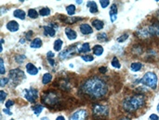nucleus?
Listing matches in <instances>:
<instances>
[{"label":"nucleus","instance_id":"1","mask_svg":"<svg viewBox=\"0 0 159 120\" xmlns=\"http://www.w3.org/2000/svg\"><path fill=\"white\" fill-rule=\"evenodd\" d=\"M82 92L95 99L104 97L108 93V87L104 81L98 77H93L87 80L82 84Z\"/></svg>","mask_w":159,"mask_h":120},{"label":"nucleus","instance_id":"2","mask_svg":"<svg viewBox=\"0 0 159 120\" xmlns=\"http://www.w3.org/2000/svg\"><path fill=\"white\" fill-rule=\"evenodd\" d=\"M145 104V98L142 94H136L130 97L126 98L123 101V107L128 112H135L138 109L142 108Z\"/></svg>","mask_w":159,"mask_h":120},{"label":"nucleus","instance_id":"3","mask_svg":"<svg viewBox=\"0 0 159 120\" xmlns=\"http://www.w3.org/2000/svg\"><path fill=\"white\" fill-rule=\"evenodd\" d=\"M137 35L141 39H147L149 37L159 35V26L157 24H154L151 26L143 27V29L137 31Z\"/></svg>","mask_w":159,"mask_h":120},{"label":"nucleus","instance_id":"4","mask_svg":"<svg viewBox=\"0 0 159 120\" xmlns=\"http://www.w3.org/2000/svg\"><path fill=\"white\" fill-rule=\"evenodd\" d=\"M157 81H158V79H157V76L156 73H154V72H147V73H145L143 75V79L140 81H141L142 84H143V85H145V86L155 90L157 87Z\"/></svg>","mask_w":159,"mask_h":120},{"label":"nucleus","instance_id":"5","mask_svg":"<svg viewBox=\"0 0 159 120\" xmlns=\"http://www.w3.org/2000/svg\"><path fill=\"white\" fill-rule=\"evenodd\" d=\"M25 78V75L22 70L20 68H14L9 71V79L11 80L12 84L18 85L23 79Z\"/></svg>","mask_w":159,"mask_h":120},{"label":"nucleus","instance_id":"6","mask_svg":"<svg viewBox=\"0 0 159 120\" xmlns=\"http://www.w3.org/2000/svg\"><path fill=\"white\" fill-rule=\"evenodd\" d=\"M78 45H79V44L70 46L68 49L62 51V52L60 54V56H59V57H60L61 60H63V59L70 58L71 56H74L75 54H76V53H80V48H81V46L78 47Z\"/></svg>","mask_w":159,"mask_h":120},{"label":"nucleus","instance_id":"7","mask_svg":"<svg viewBox=\"0 0 159 120\" xmlns=\"http://www.w3.org/2000/svg\"><path fill=\"white\" fill-rule=\"evenodd\" d=\"M42 101L48 106H54L59 102V96L57 93L49 92V93H47L43 95Z\"/></svg>","mask_w":159,"mask_h":120},{"label":"nucleus","instance_id":"8","mask_svg":"<svg viewBox=\"0 0 159 120\" xmlns=\"http://www.w3.org/2000/svg\"><path fill=\"white\" fill-rule=\"evenodd\" d=\"M108 113H109V108L106 106L95 105L93 106V114L97 118H104L108 116Z\"/></svg>","mask_w":159,"mask_h":120},{"label":"nucleus","instance_id":"9","mask_svg":"<svg viewBox=\"0 0 159 120\" xmlns=\"http://www.w3.org/2000/svg\"><path fill=\"white\" fill-rule=\"evenodd\" d=\"M38 96V92L34 88H30L28 90H24V97L25 99L30 102V103H34L37 99Z\"/></svg>","mask_w":159,"mask_h":120},{"label":"nucleus","instance_id":"10","mask_svg":"<svg viewBox=\"0 0 159 120\" xmlns=\"http://www.w3.org/2000/svg\"><path fill=\"white\" fill-rule=\"evenodd\" d=\"M86 117H87V111L85 109H80L75 111L74 114H72L69 120H85Z\"/></svg>","mask_w":159,"mask_h":120},{"label":"nucleus","instance_id":"11","mask_svg":"<svg viewBox=\"0 0 159 120\" xmlns=\"http://www.w3.org/2000/svg\"><path fill=\"white\" fill-rule=\"evenodd\" d=\"M7 29L9 31L15 32V31H17L19 30V23L17 21H15V20H10L7 24Z\"/></svg>","mask_w":159,"mask_h":120},{"label":"nucleus","instance_id":"12","mask_svg":"<svg viewBox=\"0 0 159 120\" xmlns=\"http://www.w3.org/2000/svg\"><path fill=\"white\" fill-rule=\"evenodd\" d=\"M117 6L116 4H113L110 9V17H111V21L114 22L117 19Z\"/></svg>","mask_w":159,"mask_h":120},{"label":"nucleus","instance_id":"13","mask_svg":"<svg viewBox=\"0 0 159 120\" xmlns=\"http://www.w3.org/2000/svg\"><path fill=\"white\" fill-rule=\"evenodd\" d=\"M65 35L67 36V38L71 41L73 40H75L76 37H77V34L75 32V31H74L73 29L71 28H66L65 29Z\"/></svg>","mask_w":159,"mask_h":120},{"label":"nucleus","instance_id":"14","mask_svg":"<svg viewBox=\"0 0 159 120\" xmlns=\"http://www.w3.org/2000/svg\"><path fill=\"white\" fill-rule=\"evenodd\" d=\"M80 31H81L83 34L87 35V34H91V33L93 32V30H92V28H91L90 25L85 23V24H82V25L80 26Z\"/></svg>","mask_w":159,"mask_h":120},{"label":"nucleus","instance_id":"15","mask_svg":"<svg viewBox=\"0 0 159 120\" xmlns=\"http://www.w3.org/2000/svg\"><path fill=\"white\" fill-rule=\"evenodd\" d=\"M26 70H27V73L30 74V75H36L38 73V69L36 67H34L32 63H28L26 65Z\"/></svg>","mask_w":159,"mask_h":120},{"label":"nucleus","instance_id":"16","mask_svg":"<svg viewBox=\"0 0 159 120\" xmlns=\"http://www.w3.org/2000/svg\"><path fill=\"white\" fill-rule=\"evenodd\" d=\"M13 15H14L15 18H18L20 19H24L25 16H26L25 12L22 9H15L14 12H13Z\"/></svg>","mask_w":159,"mask_h":120},{"label":"nucleus","instance_id":"17","mask_svg":"<svg viewBox=\"0 0 159 120\" xmlns=\"http://www.w3.org/2000/svg\"><path fill=\"white\" fill-rule=\"evenodd\" d=\"M91 24H92L93 27H94L96 30H98V31L102 30V29H103V26H104L103 21H102V20H100V19H94V20H92V23H91Z\"/></svg>","mask_w":159,"mask_h":120},{"label":"nucleus","instance_id":"18","mask_svg":"<svg viewBox=\"0 0 159 120\" xmlns=\"http://www.w3.org/2000/svg\"><path fill=\"white\" fill-rule=\"evenodd\" d=\"M88 7H89V11L91 13H96L98 12V6L96 4V2L94 1H89L88 4H87Z\"/></svg>","mask_w":159,"mask_h":120},{"label":"nucleus","instance_id":"19","mask_svg":"<svg viewBox=\"0 0 159 120\" xmlns=\"http://www.w3.org/2000/svg\"><path fill=\"white\" fill-rule=\"evenodd\" d=\"M44 31H45V33H46L47 35L50 36V37H54L55 34H56L55 30H54L52 27H50V26H45V27H44Z\"/></svg>","mask_w":159,"mask_h":120},{"label":"nucleus","instance_id":"20","mask_svg":"<svg viewBox=\"0 0 159 120\" xmlns=\"http://www.w3.org/2000/svg\"><path fill=\"white\" fill-rule=\"evenodd\" d=\"M42 40L40 38H35L32 41L31 43V47L32 48H40L42 46Z\"/></svg>","mask_w":159,"mask_h":120},{"label":"nucleus","instance_id":"21","mask_svg":"<svg viewBox=\"0 0 159 120\" xmlns=\"http://www.w3.org/2000/svg\"><path fill=\"white\" fill-rule=\"evenodd\" d=\"M93 53L96 56H102L103 53V47L100 44H97L93 47Z\"/></svg>","mask_w":159,"mask_h":120},{"label":"nucleus","instance_id":"22","mask_svg":"<svg viewBox=\"0 0 159 120\" xmlns=\"http://www.w3.org/2000/svg\"><path fill=\"white\" fill-rule=\"evenodd\" d=\"M142 68H143V65H142V63H140V62H134V63H132L131 66H130L131 70L134 71V72L139 71Z\"/></svg>","mask_w":159,"mask_h":120},{"label":"nucleus","instance_id":"23","mask_svg":"<svg viewBox=\"0 0 159 120\" xmlns=\"http://www.w3.org/2000/svg\"><path fill=\"white\" fill-rule=\"evenodd\" d=\"M52 80V75L49 74V73H46L43 75V78H42V82L43 84H48Z\"/></svg>","mask_w":159,"mask_h":120},{"label":"nucleus","instance_id":"24","mask_svg":"<svg viewBox=\"0 0 159 120\" xmlns=\"http://www.w3.org/2000/svg\"><path fill=\"white\" fill-rule=\"evenodd\" d=\"M62 41L61 40V39H58V40H56L55 41V43H54V50L55 51H57V52H60L61 51V46H62Z\"/></svg>","mask_w":159,"mask_h":120},{"label":"nucleus","instance_id":"25","mask_svg":"<svg viewBox=\"0 0 159 120\" xmlns=\"http://www.w3.org/2000/svg\"><path fill=\"white\" fill-rule=\"evenodd\" d=\"M90 51V45L89 43H85L81 45V48H80V53H88Z\"/></svg>","mask_w":159,"mask_h":120},{"label":"nucleus","instance_id":"26","mask_svg":"<svg viewBox=\"0 0 159 120\" xmlns=\"http://www.w3.org/2000/svg\"><path fill=\"white\" fill-rule=\"evenodd\" d=\"M28 16L31 19H37L38 18V13H37V11L35 9L31 8V9L28 10Z\"/></svg>","mask_w":159,"mask_h":120},{"label":"nucleus","instance_id":"27","mask_svg":"<svg viewBox=\"0 0 159 120\" xmlns=\"http://www.w3.org/2000/svg\"><path fill=\"white\" fill-rule=\"evenodd\" d=\"M111 65H112V67H114L116 68H121V64H120L119 60L117 59V57H116V56L113 58V60L111 62Z\"/></svg>","mask_w":159,"mask_h":120},{"label":"nucleus","instance_id":"28","mask_svg":"<svg viewBox=\"0 0 159 120\" xmlns=\"http://www.w3.org/2000/svg\"><path fill=\"white\" fill-rule=\"evenodd\" d=\"M66 10H67L68 15L73 16V15L75 13V5H69V6L66 7Z\"/></svg>","mask_w":159,"mask_h":120},{"label":"nucleus","instance_id":"29","mask_svg":"<svg viewBox=\"0 0 159 120\" xmlns=\"http://www.w3.org/2000/svg\"><path fill=\"white\" fill-rule=\"evenodd\" d=\"M39 14H40L41 16H43V17L48 16V15L50 14V9H49L48 7H43V8H41V10L39 11Z\"/></svg>","mask_w":159,"mask_h":120},{"label":"nucleus","instance_id":"30","mask_svg":"<svg viewBox=\"0 0 159 120\" xmlns=\"http://www.w3.org/2000/svg\"><path fill=\"white\" fill-rule=\"evenodd\" d=\"M107 34L105 33V32H100L98 35H97V39L99 40V41H101V42H104V41H106L107 40Z\"/></svg>","mask_w":159,"mask_h":120},{"label":"nucleus","instance_id":"31","mask_svg":"<svg viewBox=\"0 0 159 120\" xmlns=\"http://www.w3.org/2000/svg\"><path fill=\"white\" fill-rule=\"evenodd\" d=\"M42 111H43V106H36L34 108V115L35 116H39Z\"/></svg>","mask_w":159,"mask_h":120},{"label":"nucleus","instance_id":"32","mask_svg":"<svg viewBox=\"0 0 159 120\" xmlns=\"http://www.w3.org/2000/svg\"><path fill=\"white\" fill-rule=\"evenodd\" d=\"M128 38H129V34H128V33H125V34H123V35H121V36H119V37L117 38V42H118V43H123V42H125Z\"/></svg>","mask_w":159,"mask_h":120},{"label":"nucleus","instance_id":"33","mask_svg":"<svg viewBox=\"0 0 159 120\" xmlns=\"http://www.w3.org/2000/svg\"><path fill=\"white\" fill-rule=\"evenodd\" d=\"M82 59L86 62H91L93 61L94 57L92 56H89V55H87V56H82Z\"/></svg>","mask_w":159,"mask_h":120},{"label":"nucleus","instance_id":"34","mask_svg":"<svg viewBox=\"0 0 159 120\" xmlns=\"http://www.w3.org/2000/svg\"><path fill=\"white\" fill-rule=\"evenodd\" d=\"M5 72H6V70H5L4 61H3V59L1 58V59H0V74L3 75V74H5Z\"/></svg>","mask_w":159,"mask_h":120},{"label":"nucleus","instance_id":"35","mask_svg":"<svg viewBox=\"0 0 159 120\" xmlns=\"http://www.w3.org/2000/svg\"><path fill=\"white\" fill-rule=\"evenodd\" d=\"M100 3H101V6H102V7L105 8V7H107V6H109V4H110V1H109V0H101V1H100Z\"/></svg>","mask_w":159,"mask_h":120},{"label":"nucleus","instance_id":"36","mask_svg":"<svg viewBox=\"0 0 159 120\" xmlns=\"http://www.w3.org/2000/svg\"><path fill=\"white\" fill-rule=\"evenodd\" d=\"M8 81H9V80L7 78H2L0 80V85H1V87H4L6 84H7Z\"/></svg>","mask_w":159,"mask_h":120},{"label":"nucleus","instance_id":"37","mask_svg":"<svg viewBox=\"0 0 159 120\" xmlns=\"http://www.w3.org/2000/svg\"><path fill=\"white\" fill-rule=\"evenodd\" d=\"M0 95H1V97H0V101H1V102H4V101H5V99H6V97L7 96V94L4 91H0Z\"/></svg>","mask_w":159,"mask_h":120},{"label":"nucleus","instance_id":"38","mask_svg":"<svg viewBox=\"0 0 159 120\" xmlns=\"http://www.w3.org/2000/svg\"><path fill=\"white\" fill-rule=\"evenodd\" d=\"M13 105H14V102H13V101H11V100H8V101L6 103V108L9 109Z\"/></svg>","mask_w":159,"mask_h":120},{"label":"nucleus","instance_id":"39","mask_svg":"<svg viewBox=\"0 0 159 120\" xmlns=\"http://www.w3.org/2000/svg\"><path fill=\"white\" fill-rule=\"evenodd\" d=\"M23 59H25V56H18L16 57V60L18 61V63H21L23 61Z\"/></svg>","mask_w":159,"mask_h":120},{"label":"nucleus","instance_id":"40","mask_svg":"<svg viewBox=\"0 0 159 120\" xmlns=\"http://www.w3.org/2000/svg\"><path fill=\"white\" fill-rule=\"evenodd\" d=\"M150 120H159V117L156 114H152L150 116Z\"/></svg>","mask_w":159,"mask_h":120},{"label":"nucleus","instance_id":"41","mask_svg":"<svg viewBox=\"0 0 159 120\" xmlns=\"http://www.w3.org/2000/svg\"><path fill=\"white\" fill-rule=\"evenodd\" d=\"M32 35H33V31H28L27 34H26V40H30V38L32 37Z\"/></svg>","mask_w":159,"mask_h":120},{"label":"nucleus","instance_id":"42","mask_svg":"<svg viewBox=\"0 0 159 120\" xmlns=\"http://www.w3.org/2000/svg\"><path fill=\"white\" fill-rule=\"evenodd\" d=\"M3 112H4V113H6V114H7V115H8V116H11V115H12V112H11L9 109H7V108L3 109Z\"/></svg>","mask_w":159,"mask_h":120},{"label":"nucleus","instance_id":"43","mask_svg":"<svg viewBox=\"0 0 159 120\" xmlns=\"http://www.w3.org/2000/svg\"><path fill=\"white\" fill-rule=\"evenodd\" d=\"M99 71H100L101 73H105V72L107 71V68H106L105 67H101V68H99Z\"/></svg>","mask_w":159,"mask_h":120},{"label":"nucleus","instance_id":"44","mask_svg":"<svg viewBox=\"0 0 159 120\" xmlns=\"http://www.w3.org/2000/svg\"><path fill=\"white\" fill-rule=\"evenodd\" d=\"M54 53H52V52H48V55H47V56H48V58H53L54 57Z\"/></svg>","mask_w":159,"mask_h":120},{"label":"nucleus","instance_id":"45","mask_svg":"<svg viewBox=\"0 0 159 120\" xmlns=\"http://www.w3.org/2000/svg\"><path fill=\"white\" fill-rule=\"evenodd\" d=\"M48 60L49 62V65H51V66H54L55 65V61L52 58H48Z\"/></svg>","mask_w":159,"mask_h":120},{"label":"nucleus","instance_id":"46","mask_svg":"<svg viewBox=\"0 0 159 120\" xmlns=\"http://www.w3.org/2000/svg\"><path fill=\"white\" fill-rule=\"evenodd\" d=\"M56 120H65V118H64V117H62V116H60V117H58V118H56Z\"/></svg>","mask_w":159,"mask_h":120},{"label":"nucleus","instance_id":"47","mask_svg":"<svg viewBox=\"0 0 159 120\" xmlns=\"http://www.w3.org/2000/svg\"><path fill=\"white\" fill-rule=\"evenodd\" d=\"M156 16H157V19L159 20V9L157 11V13H156Z\"/></svg>","mask_w":159,"mask_h":120},{"label":"nucleus","instance_id":"48","mask_svg":"<svg viewBox=\"0 0 159 120\" xmlns=\"http://www.w3.org/2000/svg\"><path fill=\"white\" fill-rule=\"evenodd\" d=\"M24 42H25V39H20V43H24Z\"/></svg>","mask_w":159,"mask_h":120},{"label":"nucleus","instance_id":"49","mask_svg":"<svg viewBox=\"0 0 159 120\" xmlns=\"http://www.w3.org/2000/svg\"><path fill=\"white\" fill-rule=\"evenodd\" d=\"M76 3H77V4H81V3H82V1H79V0H78V1H76Z\"/></svg>","mask_w":159,"mask_h":120},{"label":"nucleus","instance_id":"50","mask_svg":"<svg viewBox=\"0 0 159 120\" xmlns=\"http://www.w3.org/2000/svg\"><path fill=\"white\" fill-rule=\"evenodd\" d=\"M41 120H49V119H48V118H43Z\"/></svg>","mask_w":159,"mask_h":120},{"label":"nucleus","instance_id":"51","mask_svg":"<svg viewBox=\"0 0 159 120\" xmlns=\"http://www.w3.org/2000/svg\"><path fill=\"white\" fill-rule=\"evenodd\" d=\"M157 111H158V113H159V104H158V106H157Z\"/></svg>","mask_w":159,"mask_h":120},{"label":"nucleus","instance_id":"52","mask_svg":"<svg viewBox=\"0 0 159 120\" xmlns=\"http://www.w3.org/2000/svg\"><path fill=\"white\" fill-rule=\"evenodd\" d=\"M121 120H130V119H129V118H124V119H121Z\"/></svg>","mask_w":159,"mask_h":120},{"label":"nucleus","instance_id":"53","mask_svg":"<svg viewBox=\"0 0 159 120\" xmlns=\"http://www.w3.org/2000/svg\"><path fill=\"white\" fill-rule=\"evenodd\" d=\"M11 120H14V119H11Z\"/></svg>","mask_w":159,"mask_h":120}]
</instances>
